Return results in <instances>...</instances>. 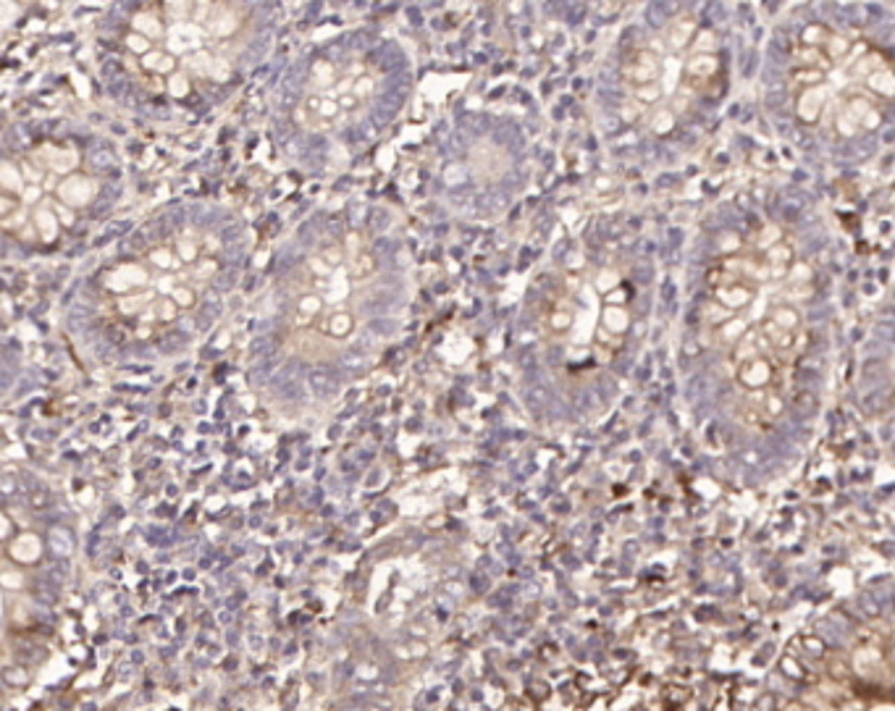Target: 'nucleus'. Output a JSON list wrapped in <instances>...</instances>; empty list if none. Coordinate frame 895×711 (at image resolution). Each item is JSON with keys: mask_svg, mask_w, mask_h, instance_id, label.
Returning a JSON list of instances; mask_svg holds the SVG:
<instances>
[{"mask_svg": "<svg viewBox=\"0 0 895 711\" xmlns=\"http://www.w3.org/2000/svg\"><path fill=\"white\" fill-rule=\"evenodd\" d=\"M712 291H714L712 294L714 302L733 315L743 313L756 297L754 284L738 279V276H722L720 281H712Z\"/></svg>", "mask_w": 895, "mask_h": 711, "instance_id": "f03ea898", "label": "nucleus"}, {"mask_svg": "<svg viewBox=\"0 0 895 711\" xmlns=\"http://www.w3.org/2000/svg\"><path fill=\"white\" fill-rule=\"evenodd\" d=\"M95 192H97V184L92 182V179H87V176H82V173H66V176H61L58 179V184H55V197L64 203V205H68V207H82V205H87L92 197H95Z\"/></svg>", "mask_w": 895, "mask_h": 711, "instance_id": "7ed1b4c3", "label": "nucleus"}, {"mask_svg": "<svg viewBox=\"0 0 895 711\" xmlns=\"http://www.w3.org/2000/svg\"><path fill=\"white\" fill-rule=\"evenodd\" d=\"M869 82H872V87L874 89H880L882 95H890L893 92V79H890V74L887 71H880V74H874V76H869Z\"/></svg>", "mask_w": 895, "mask_h": 711, "instance_id": "2eb2a0df", "label": "nucleus"}, {"mask_svg": "<svg viewBox=\"0 0 895 711\" xmlns=\"http://www.w3.org/2000/svg\"><path fill=\"white\" fill-rule=\"evenodd\" d=\"M168 92H171L173 97L187 95V92H189V79L184 74H179V71H173V74L168 76Z\"/></svg>", "mask_w": 895, "mask_h": 711, "instance_id": "ddd939ff", "label": "nucleus"}, {"mask_svg": "<svg viewBox=\"0 0 895 711\" xmlns=\"http://www.w3.org/2000/svg\"><path fill=\"white\" fill-rule=\"evenodd\" d=\"M793 263V249L787 244H769V252H766V270H775L772 276H783Z\"/></svg>", "mask_w": 895, "mask_h": 711, "instance_id": "6e6552de", "label": "nucleus"}, {"mask_svg": "<svg viewBox=\"0 0 895 711\" xmlns=\"http://www.w3.org/2000/svg\"><path fill=\"white\" fill-rule=\"evenodd\" d=\"M124 43H126V47H129V53H134V55L147 53L152 45H155L152 40H147V37H145V34H140V32H129Z\"/></svg>", "mask_w": 895, "mask_h": 711, "instance_id": "f8f14e48", "label": "nucleus"}, {"mask_svg": "<svg viewBox=\"0 0 895 711\" xmlns=\"http://www.w3.org/2000/svg\"><path fill=\"white\" fill-rule=\"evenodd\" d=\"M672 13H675V0H654L646 8V24L659 29L672 19Z\"/></svg>", "mask_w": 895, "mask_h": 711, "instance_id": "1a4fd4ad", "label": "nucleus"}, {"mask_svg": "<svg viewBox=\"0 0 895 711\" xmlns=\"http://www.w3.org/2000/svg\"><path fill=\"white\" fill-rule=\"evenodd\" d=\"M131 32H140V34H145L147 40H161L163 34H166V27H163V22L155 16V13H150V11H140V13H134L131 16Z\"/></svg>", "mask_w": 895, "mask_h": 711, "instance_id": "39448f33", "label": "nucleus"}, {"mask_svg": "<svg viewBox=\"0 0 895 711\" xmlns=\"http://www.w3.org/2000/svg\"><path fill=\"white\" fill-rule=\"evenodd\" d=\"M669 126H672V116H669V113L659 116V119H657V131H667Z\"/></svg>", "mask_w": 895, "mask_h": 711, "instance_id": "a211bd4d", "label": "nucleus"}, {"mask_svg": "<svg viewBox=\"0 0 895 711\" xmlns=\"http://www.w3.org/2000/svg\"><path fill=\"white\" fill-rule=\"evenodd\" d=\"M735 383L743 394H759L775 388L780 391L785 378V362L769 349L766 339L756 325H748L741 339L730 346Z\"/></svg>", "mask_w": 895, "mask_h": 711, "instance_id": "f257e3e1", "label": "nucleus"}, {"mask_svg": "<svg viewBox=\"0 0 895 711\" xmlns=\"http://www.w3.org/2000/svg\"><path fill=\"white\" fill-rule=\"evenodd\" d=\"M638 97H641L643 103H651V100H657V97H659V87L654 85V82H648V85L638 87Z\"/></svg>", "mask_w": 895, "mask_h": 711, "instance_id": "dca6fc26", "label": "nucleus"}, {"mask_svg": "<svg viewBox=\"0 0 895 711\" xmlns=\"http://www.w3.org/2000/svg\"><path fill=\"white\" fill-rule=\"evenodd\" d=\"M210 64H213V58L205 53V50H194L192 55H189V68H192L194 74H203V76H208L210 74Z\"/></svg>", "mask_w": 895, "mask_h": 711, "instance_id": "9b49d317", "label": "nucleus"}, {"mask_svg": "<svg viewBox=\"0 0 895 711\" xmlns=\"http://www.w3.org/2000/svg\"><path fill=\"white\" fill-rule=\"evenodd\" d=\"M627 331H630V313H627L623 305H604V310H602V325H599V342L617 349V346L623 344Z\"/></svg>", "mask_w": 895, "mask_h": 711, "instance_id": "20e7f679", "label": "nucleus"}, {"mask_svg": "<svg viewBox=\"0 0 895 711\" xmlns=\"http://www.w3.org/2000/svg\"><path fill=\"white\" fill-rule=\"evenodd\" d=\"M572 323H575V310H572L570 305H565V302L557 305V307L546 315V325H549V331L554 336L567 334V331L572 328Z\"/></svg>", "mask_w": 895, "mask_h": 711, "instance_id": "0eeeda50", "label": "nucleus"}, {"mask_svg": "<svg viewBox=\"0 0 895 711\" xmlns=\"http://www.w3.org/2000/svg\"><path fill=\"white\" fill-rule=\"evenodd\" d=\"M16 210H19V200L8 192H0V221H6Z\"/></svg>", "mask_w": 895, "mask_h": 711, "instance_id": "4468645a", "label": "nucleus"}, {"mask_svg": "<svg viewBox=\"0 0 895 711\" xmlns=\"http://www.w3.org/2000/svg\"><path fill=\"white\" fill-rule=\"evenodd\" d=\"M163 55H166V47H161V45H152L147 53L140 55L142 71H150V74H155V71H158V66H161Z\"/></svg>", "mask_w": 895, "mask_h": 711, "instance_id": "9d476101", "label": "nucleus"}, {"mask_svg": "<svg viewBox=\"0 0 895 711\" xmlns=\"http://www.w3.org/2000/svg\"><path fill=\"white\" fill-rule=\"evenodd\" d=\"M766 318L775 325H780V328H785V331H801V323H803L799 307H793V305H775Z\"/></svg>", "mask_w": 895, "mask_h": 711, "instance_id": "423d86ee", "label": "nucleus"}, {"mask_svg": "<svg viewBox=\"0 0 895 711\" xmlns=\"http://www.w3.org/2000/svg\"><path fill=\"white\" fill-rule=\"evenodd\" d=\"M827 43H830V45H827V47H830V53L835 55V58H841V55L845 53V50H848V43H845L843 37H830Z\"/></svg>", "mask_w": 895, "mask_h": 711, "instance_id": "f3484780", "label": "nucleus"}]
</instances>
